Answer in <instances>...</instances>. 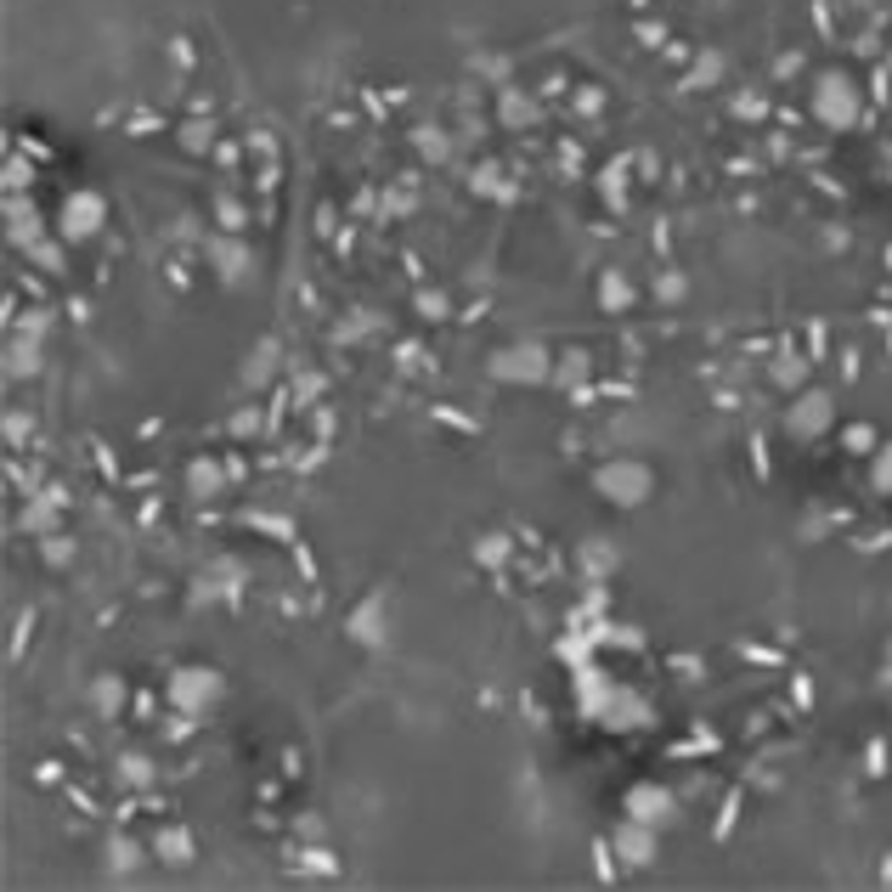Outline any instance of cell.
<instances>
[{
	"label": "cell",
	"mask_w": 892,
	"mask_h": 892,
	"mask_svg": "<svg viewBox=\"0 0 892 892\" xmlns=\"http://www.w3.org/2000/svg\"><path fill=\"white\" fill-rule=\"evenodd\" d=\"M802 379H808V361H802V356H780V361H774V384H780V390L802 384Z\"/></svg>",
	"instance_id": "cell-13"
},
{
	"label": "cell",
	"mask_w": 892,
	"mask_h": 892,
	"mask_svg": "<svg viewBox=\"0 0 892 892\" xmlns=\"http://www.w3.org/2000/svg\"><path fill=\"white\" fill-rule=\"evenodd\" d=\"M215 695H221V678L204 673V667H187V673L170 678V701H176L181 712H204Z\"/></svg>",
	"instance_id": "cell-6"
},
{
	"label": "cell",
	"mask_w": 892,
	"mask_h": 892,
	"mask_svg": "<svg viewBox=\"0 0 892 892\" xmlns=\"http://www.w3.org/2000/svg\"><path fill=\"white\" fill-rule=\"evenodd\" d=\"M599 306L605 311H627V306H633V283H627L621 272H605L599 277Z\"/></svg>",
	"instance_id": "cell-9"
},
{
	"label": "cell",
	"mask_w": 892,
	"mask_h": 892,
	"mask_svg": "<svg viewBox=\"0 0 892 892\" xmlns=\"http://www.w3.org/2000/svg\"><path fill=\"white\" fill-rule=\"evenodd\" d=\"M108 853H114V865H119V870H136V865H142L136 842H108Z\"/></svg>",
	"instance_id": "cell-16"
},
{
	"label": "cell",
	"mask_w": 892,
	"mask_h": 892,
	"mask_svg": "<svg viewBox=\"0 0 892 892\" xmlns=\"http://www.w3.org/2000/svg\"><path fill=\"white\" fill-rule=\"evenodd\" d=\"M103 226H108V198L103 192L80 187V192L62 198V215H57V238L62 243H91Z\"/></svg>",
	"instance_id": "cell-3"
},
{
	"label": "cell",
	"mask_w": 892,
	"mask_h": 892,
	"mask_svg": "<svg viewBox=\"0 0 892 892\" xmlns=\"http://www.w3.org/2000/svg\"><path fill=\"white\" fill-rule=\"evenodd\" d=\"M616 847H621V858L627 865H655V824H644V819H621V831H616Z\"/></svg>",
	"instance_id": "cell-8"
},
{
	"label": "cell",
	"mask_w": 892,
	"mask_h": 892,
	"mask_svg": "<svg viewBox=\"0 0 892 892\" xmlns=\"http://www.w3.org/2000/svg\"><path fill=\"white\" fill-rule=\"evenodd\" d=\"M215 254H221V266H233V277H243V266H249V254H243L238 243H215Z\"/></svg>",
	"instance_id": "cell-17"
},
{
	"label": "cell",
	"mask_w": 892,
	"mask_h": 892,
	"mask_svg": "<svg viewBox=\"0 0 892 892\" xmlns=\"http://www.w3.org/2000/svg\"><path fill=\"white\" fill-rule=\"evenodd\" d=\"M593 486H599L610 503H621V509H639V503L650 498V491H655V469L644 464V457H610V464H599Z\"/></svg>",
	"instance_id": "cell-2"
},
{
	"label": "cell",
	"mask_w": 892,
	"mask_h": 892,
	"mask_svg": "<svg viewBox=\"0 0 892 892\" xmlns=\"http://www.w3.org/2000/svg\"><path fill=\"white\" fill-rule=\"evenodd\" d=\"M119 769H124V780H130V785H147V780H153V769H147V757H124V763H119Z\"/></svg>",
	"instance_id": "cell-18"
},
{
	"label": "cell",
	"mask_w": 892,
	"mask_h": 892,
	"mask_svg": "<svg viewBox=\"0 0 892 892\" xmlns=\"http://www.w3.org/2000/svg\"><path fill=\"white\" fill-rule=\"evenodd\" d=\"M842 447H847V452H858V457H870V452L881 447L876 424H847V429H842Z\"/></svg>",
	"instance_id": "cell-10"
},
{
	"label": "cell",
	"mask_w": 892,
	"mask_h": 892,
	"mask_svg": "<svg viewBox=\"0 0 892 892\" xmlns=\"http://www.w3.org/2000/svg\"><path fill=\"white\" fill-rule=\"evenodd\" d=\"M486 373L503 384H543V379H554V356L543 345H503L486 361Z\"/></svg>",
	"instance_id": "cell-4"
},
{
	"label": "cell",
	"mask_w": 892,
	"mask_h": 892,
	"mask_svg": "<svg viewBox=\"0 0 892 892\" xmlns=\"http://www.w3.org/2000/svg\"><path fill=\"white\" fill-rule=\"evenodd\" d=\"M655 294H661V300H683V277H678V272H673V277H661Z\"/></svg>",
	"instance_id": "cell-19"
},
{
	"label": "cell",
	"mask_w": 892,
	"mask_h": 892,
	"mask_svg": "<svg viewBox=\"0 0 892 892\" xmlns=\"http://www.w3.org/2000/svg\"><path fill=\"white\" fill-rule=\"evenodd\" d=\"M785 429H790L797 441L831 436V429H836V402H831V390H802L797 402H790V413H785Z\"/></svg>",
	"instance_id": "cell-5"
},
{
	"label": "cell",
	"mask_w": 892,
	"mask_h": 892,
	"mask_svg": "<svg viewBox=\"0 0 892 892\" xmlns=\"http://www.w3.org/2000/svg\"><path fill=\"white\" fill-rule=\"evenodd\" d=\"M158 853L170 858V865H192V836L187 831H164L158 836Z\"/></svg>",
	"instance_id": "cell-12"
},
{
	"label": "cell",
	"mask_w": 892,
	"mask_h": 892,
	"mask_svg": "<svg viewBox=\"0 0 892 892\" xmlns=\"http://www.w3.org/2000/svg\"><path fill=\"white\" fill-rule=\"evenodd\" d=\"M887 266H892V243H887Z\"/></svg>",
	"instance_id": "cell-20"
},
{
	"label": "cell",
	"mask_w": 892,
	"mask_h": 892,
	"mask_svg": "<svg viewBox=\"0 0 892 892\" xmlns=\"http://www.w3.org/2000/svg\"><path fill=\"white\" fill-rule=\"evenodd\" d=\"M627 819H644V824H667L673 819V790H661V785H633L627 790Z\"/></svg>",
	"instance_id": "cell-7"
},
{
	"label": "cell",
	"mask_w": 892,
	"mask_h": 892,
	"mask_svg": "<svg viewBox=\"0 0 892 892\" xmlns=\"http://www.w3.org/2000/svg\"><path fill=\"white\" fill-rule=\"evenodd\" d=\"M187 480H192V491H204V486L215 491V486H221V469H215V464H204V457H198V464L187 469Z\"/></svg>",
	"instance_id": "cell-15"
},
{
	"label": "cell",
	"mask_w": 892,
	"mask_h": 892,
	"mask_svg": "<svg viewBox=\"0 0 892 892\" xmlns=\"http://www.w3.org/2000/svg\"><path fill=\"white\" fill-rule=\"evenodd\" d=\"M870 480H876V491H887V498H892V441H881L870 452Z\"/></svg>",
	"instance_id": "cell-11"
},
{
	"label": "cell",
	"mask_w": 892,
	"mask_h": 892,
	"mask_svg": "<svg viewBox=\"0 0 892 892\" xmlns=\"http://www.w3.org/2000/svg\"><path fill=\"white\" fill-rule=\"evenodd\" d=\"M808 103H813V119H819L824 130H853L858 119H865V91H858V80L842 74V69L819 74Z\"/></svg>",
	"instance_id": "cell-1"
},
{
	"label": "cell",
	"mask_w": 892,
	"mask_h": 892,
	"mask_svg": "<svg viewBox=\"0 0 892 892\" xmlns=\"http://www.w3.org/2000/svg\"><path fill=\"white\" fill-rule=\"evenodd\" d=\"M475 559H486V566H503V559H509V543H503V537H480V543H475Z\"/></svg>",
	"instance_id": "cell-14"
}]
</instances>
